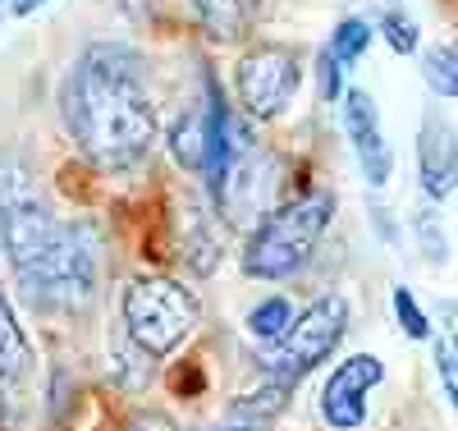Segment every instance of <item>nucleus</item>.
Listing matches in <instances>:
<instances>
[{"label": "nucleus", "mask_w": 458, "mask_h": 431, "mask_svg": "<svg viewBox=\"0 0 458 431\" xmlns=\"http://www.w3.org/2000/svg\"><path fill=\"white\" fill-rule=\"evenodd\" d=\"M142 51L129 42H88L60 83V125L97 175H133L151 161L161 120L142 83Z\"/></svg>", "instance_id": "1"}, {"label": "nucleus", "mask_w": 458, "mask_h": 431, "mask_svg": "<svg viewBox=\"0 0 458 431\" xmlns=\"http://www.w3.org/2000/svg\"><path fill=\"white\" fill-rule=\"evenodd\" d=\"M330 220H335V193L330 188H308V193H298V198L280 203L261 225L248 229V239L239 248L243 276L266 280V285L293 280L298 271H308V262L317 257Z\"/></svg>", "instance_id": "2"}, {"label": "nucleus", "mask_w": 458, "mask_h": 431, "mask_svg": "<svg viewBox=\"0 0 458 431\" xmlns=\"http://www.w3.org/2000/svg\"><path fill=\"white\" fill-rule=\"evenodd\" d=\"M120 322H124V340L138 344L151 363H161L179 354L202 326V298L193 294V285L174 276L138 271L120 289Z\"/></svg>", "instance_id": "3"}, {"label": "nucleus", "mask_w": 458, "mask_h": 431, "mask_svg": "<svg viewBox=\"0 0 458 431\" xmlns=\"http://www.w3.org/2000/svg\"><path fill=\"white\" fill-rule=\"evenodd\" d=\"M97 280H101V239L88 220H64L55 248L14 276L23 303L32 312H47V317L83 312L97 298Z\"/></svg>", "instance_id": "4"}, {"label": "nucleus", "mask_w": 458, "mask_h": 431, "mask_svg": "<svg viewBox=\"0 0 458 431\" xmlns=\"http://www.w3.org/2000/svg\"><path fill=\"white\" fill-rule=\"evenodd\" d=\"M60 234L64 220L47 203V193L37 188L32 170L19 156H5L0 161V253L10 262V276L28 271L37 257H47Z\"/></svg>", "instance_id": "5"}, {"label": "nucleus", "mask_w": 458, "mask_h": 431, "mask_svg": "<svg viewBox=\"0 0 458 431\" xmlns=\"http://www.w3.org/2000/svg\"><path fill=\"white\" fill-rule=\"evenodd\" d=\"M349 326H353V312H349V298H344V294L312 298L308 307H298L293 326L276 344H266L261 372L276 376V381L298 385L308 372H317L321 363H330L339 354V344H344V335H349Z\"/></svg>", "instance_id": "6"}, {"label": "nucleus", "mask_w": 458, "mask_h": 431, "mask_svg": "<svg viewBox=\"0 0 458 431\" xmlns=\"http://www.w3.org/2000/svg\"><path fill=\"white\" fill-rule=\"evenodd\" d=\"M302 88V51L289 42H257L234 65V101L252 125L280 120Z\"/></svg>", "instance_id": "7"}, {"label": "nucleus", "mask_w": 458, "mask_h": 431, "mask_svg": "<svg viewBox=\"0 0 458 431\" xmlns=\"http://www.w3.org/2000/svg\"><path fill=\"white\" fill-rule=\"evenodd\" d=\"M386 381V363L376 354L339 358L317 395V413L330 431H362L371 418V390Z\"/></svg>", "instance_id": "8"}, {"label": "nucleus", "mask_w": 458, "mask_h": 431, "mask_svg": "<svg viewBox=\"0 0 458 431\" xmlns=\"http://www.w3.org/2000/svg\"><path fill=\"white\" fill-rule=\"evenodd\" d=\"M339 120L349 134V147L358 156V170L371 188H386L394 175V147L386 138V120H380V106L367 88H349L339 101Z\"/></svg>", "instance_id": "9"}, {"label": "nucleus", "mask_w": 458, "mask_h": 431, "mask_svg": "<svg viewBox=\"0 0 458 431\" xmlns=\"http://www.w3.org/2000/svg\"><path fill=\"white\" fill-rule=\"evenodd\" d=\"M417 184H422V198L431 207H440L458 184V138L436 115H427L417 129Z\"/></svg>", "instance_id": "10"}, {"label": "nucleus", "mask_w": 458, "mask_h": 431, "mask_svg": "<svg viewBox=\"0 0 458 431\" xmlns=\"http://www.w3.org/2000/svg\"><path fill=\"white\" fill-rule=\"evenodd\" d=\"M179 262L193 276H211L225 262V220L207 207H183V229H179Z\"/></svg>", "instance_id": "11"}, {"label": "nucleus", "mask_w": 458, "mask_h": 431, "mask_svg": "<svg viewBox=\"0 0 458 431\" xmlns=\"http://www.w3.org/2000/svg\"><path fill=\"white\" fill-rule=\"evenodd\" d=\"M293 400V385L289 381H276V376H266L257 381L252 390H243V395L229 404V422H243V427H271Z\"/></svg>", "instance_id": "12"}, {"label": "nucleus", "mask_w": 458, "mask_h": 431, "mask_svg": "<svg viewBox=\"0 0 458 431\" xmlns=\"http://www.w3.org/2000/svg\"><path fill=\"white\" fill-rule=\"evenodd\" d=\"M32 372V349L23 326L14 322V307L0 298V395H14Z\"/></svg>", "instance_id": "13"}, {"label": "nucleus", "mask_w": 458, "mask_h": 431, "mask_svg": "<svg viewBox=\"0 0 458 431\" xmlns=\"http://www.w3.org/2000/svg\"><path fill=\"white\" fill-rule=\"evenodd\" d=\"M198 28L211 37V42L229 47V42H243L248 37V23H252V10L248 0H188Z\"/></svg>", "instance_id": "14"}, {"label": "nucleus", "mask_w": 458, "mask_h": 431, "mask_svg": "<svg viewBox=\"0 0 458 431\" xmlns=\"http://www.w3.org/2000/svg\"><path fill=\"white\" fill-rule=\"evenodd\" d=\"M170 156L179 161V170L202 175V166H207V106L183 110L170 125Z\"/></svg>", "instance_id": "15"}, {"label": "nucleus", "mask_w": 458, "mask_h": 431, "mask_svg": "<svg viewBox=\"0 0 458 431\" xmlns=\"http://www.w3.org/2000/svg\"><path fill=\"white\" fill-rule=\"evenodd\" d=\"M298 317V307L284 298V294H266L248 307V317H243V331L257 340V344H276Z\"/></svg>", "instance_id": "16"}, {"label": "nucleus", "mask_w": 458, "mask_h": 431, "mask_svg": "<svg viewBox=\"0 0 458 431\" xmlns=\"http://www.w3.org/2000/svg\"><path fill=\"white\" fill-rule=\"evenodd\" d=\"M371 42H376V19H362V14H344L335 28H330V56L349 69V65H358L367 51H371Z\"/></svg>", "instance_id": "17"}, {"label": "nucleus", "mask_w": 458, "mask_h": 431, "mask_svg": "<svg viewBox=\"0 0 458 431\" xmlns=\"http://www.w3.org/2000/svg\"><path fill=\"white\" fill-rule=\"evenodd\" d=\"M422 78L440 101H458V47L440 42L422 51Z\"/></svg>", "instance_id": "18"}, {"label": "nucleus", "mask_w": 458, "mask_h": 431, "mask_svg": "<svg viewBox=\"0 0 458 431\" xmlns=\"http://www.w3.org/2000/svg\"><path fill=\"white\" fill-rule=\"evenodd\" d=\"M412 239H417V248H422V262H431V266L449 262V234H445V220L431 203H422L412 211Z\"/></svg>", "instance_id": "19"}, {"label": "nucleus", "mask_w": 458, "mask_h": 431, "mask_svg": "<svg viewBox=\"0 0 458 431\" xmlns=\"http://www.w3.org/2000/svg\"><path fill=\"white\" fill-rule=\"evenodd\" d=\"M376 32L386 37V47L394 56H412L417 47H422V28H417V19L408 10H399V5H386L376 14Z\"/></svg>", "instance_id": "20"}, {"label": "nucleus", "mask_w": 458, "mask_h": 431, "mask_svg": "<svg viewBox=\"0 0 458 431\" xmlns=\"http://www.w3.org/2000/svg\"><path fill=\"white\" fill-rule=\"evenodd\" d=\"M390 312H394V322L408 340H436V322L427 317V307L417 303V294L408 285H394L390 289Z\"/></svg>", "instance_id": "21"}, {"label": "nucleus", "mask_w": 458, "mask_h": 431, "mask_svg": "<svg viewBox=\"0 0 458 431\" xmlns=\"http://www.w3.org/2000/svg\"><path fill=\"white\" fill-rule=\"evenodd\" d=\"M431 363H436V381H440V395L449 400V409L458 413V354L445 340H431Z\"/></svg>", "instance_id": "22"}, {"label": "nucleus", "mask_w": 458, "mask_h": 431, "mask_svg": "<svg viewBox=\"0 0 458 431\" xmlns=\"http://www.w3.org/2000/svg\"><path fill=\"white\" fill-rule=\"evenodd\" d=\"M344 92H349V88H344V65L330 56V47L317 56V97L326 101V106H335V101H344Z\"/></svg>", "instance_id": "23"}, {"label": "nucleus", "mask_w": 458, "mask_h": 431, "mask_svg": "<svg viewBox=\"0 0 458 431\" xmlns=\"http://www.w3.org/2000/svg\"><path fill=\"white\" fill-rule=\"evenodd\" d=\"M367 216H371V225H376V234H380V244L386 248H394L399 244V225H394V216H390V207H367Z\"/></svg>", "instance_id": "24"}, {"label": "nucleus", "mask_w": 458, "mask_h": 431, "mask_svg": "<svg viewBox=\"0 0 458 431\" xmlns=\"http://www.w3.org/2000/svg\"><path fill=\"white\" fill-rule=\"evenodd\" d=\"M440 340L458 354V298H440Z\"/></svg>", "instance_id": "25"}, {"label": "nucleus", "mask_w": 458, "mask_h": 431, "mask_svg": "<svg viewBox=\"0 0 458 431\" xmlns=\"http://www.w3.org/2000/svg\"><path fill=\"white\" fill-rule=\"evenodd\" d=\"M51 0H10V14L14 19H28V14H37V10H47Z\"/></svg>", "instance_id": "26"}, {"label": "nucleus", "mask_w": 458, "mask_h": 431, "mask_svg": "<svg viewBox=\"0 0 458 431\" xmlns=\"http://www.w3.org/2000/svg\"><path fill=\"white\" fill-rule=\"evenodd\" d=\"M133 431H179V427H170L165 418H138V422H133Z\"/></svg>", "instance_id": "27"}, {"label": "nucleus", "mask_w": 458, "mask_h": 431, "mask_svg": "<svg viewBox=\"0 0 458 431\" xmlns=\"http://www.w3.org/2000/svg\"><path fill=\"white\" fill-rule=\"evenodd\" d=\"M216 431H266V427H243V422H229V427H216Z\"/></svg>", "instance_id": "28"}, {"label": "nucleus", "mask_w": 458, "mask_h": 431, "mask_svg": "<svg viewBox=\"0 0 458 431\" xmlns=\"http://www.w3.org/2000/svg\"><path fill=\"white\" fill-rule=\"evenodd\" d=\"M5 10H10V0H0V14H5Z\"/></svg>", "instance_id": "29"}, {"label": "nucleus", "mask_w": 458, "mask_h": 431, "mask_svg": "<svg viewBox=\"0 0 458 431\" xmlns=\"http://www.w3.org/2000/svg\"><path fill=\"white\" fill-rule=\"evenodd\" d=\"M454 193H458V184H454Z\"/></svg>", "instance_id": "30"}]
</instances>
